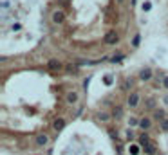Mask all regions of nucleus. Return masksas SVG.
Wrapping results in <instances>:
<instances>
[{"label":"nucleus","mask_w":168,"mask_h":155,"mask_svg":"<svg viewBox=\"0 0 168 155\" xmlns=\"http://www.w3.org/2000/svg\"><path fill=\"white\" fill-rule=\"evenodd\" d=\"M121 60H123V54H114V58H110V61H112V63L121 61Z\"/></svg>","instance_id":"nucleus-19"},{"label":"nucleus","mask_w":168,"mask_h":155,"mask_svg":"<svg viewBox=\"0 0 168 155\" xmlns=\"http://www.w3.org/2000/svg\"><path fill=\"white\" fill-rule=\"evenodd\" d=\"M154 119H157L159 123H161L163 119H166V114H164V110H161V108H159V110H156V112H154Z\"/></svg>","instance_id":"nucleus-11"},{"label":"nucleus","mask_w":168,"mask_h":155,"mask_svg":"<svg viewBox=\"0 0 168 155\" xmlns=\"http://www.w3.org/2000/svg\"><path fill=\"white\" fill-rule=\"evenodd\" d=\"M139 126H141V130H143V132L150 130V126H152V119H148V117H143V119H139Z\"/></svg>","instance_id":"nucleus-4"},{"label":"nucleus","mask_w":168,"mask_h":155,"mask_svg":"<svg viewBox=\"0 0 168 155\" xmlns=\"http://www.w3.org/2000/svg\"><path fill=\"white\" fill-rule=\"evenodd\" d=\"M47 143H49V137H47L45 134H42V135L36 137V144H38V146H45Z\"/></svg>","instance_id":"nucleus-10"},{"label":"nucleus","mask_w":168,"mask_h":155,"mask_svg":"<svg viewBox=\"0 0 168 155\" xmlns=\"http://www.w3.org/2000/svg\"><path fill=\"white\" fill-rule=\"evenodd\" d=\"M89 83H90V78H87V79L83 81V88H85V90H87V87H89Z\"/></svg>","instance_id":"nucleus-25"},{"label":"nucleus","mask_w":168,"mask_h":155,"mask_svg":"<svg viewBox=\"0 0 168 155\" xmlns=\"http://www.w3.org/2000/svg\"><path fill=\"white\" fill-rule=\"evenodd\" d=\"M152 6H150V2H145V4H143V9H145V11H148Z\"/></svg>","instance_id":"nucleus-24"},{"label":"nucleus","mask_w":168,"mask_h":155,"mask_svg":"<svg viewBox=\"0 0 168 155\" xmlns=\"http://www.w3.org/2000/svg\"><path fill=\"white\" fill-rule=\"evenodd\" d=\"M63 20H65V15H63V11H56V13L53 15V22H54V24H62Z\"/></svg>","instance_id":"nucleus-7"},{"label":"nucleus","mask_w":168,"mask_h":155,"mask_svg":"<svg viewBox=\"0 0 168 155\" xmlns=\"http://www.w3.org/2000/svg\"><path fill=\"white\" fill-rule=\"evenodd\" d=\"M67 71H69V72H78V67H76V65H69Z\"/></svg>","instance_id":"nucleus-22"},{"label":"nucleus","mask_w":168,"mask_h":155,"mask_svg":"<svg viewBox=\"0 0 168 155\" xmlns=\"http://www.w3.org/2000/svg\"><path fill=\"white\" fill-rule=\"evenodd\" d=\"M132 4H136V0H132Z\"/></svg>","instance_id":"nucleus-29"},{"label":"nucleus","mask_w":168,"mask_h":155,"mask_svg":"<svg viewBox=\"0 0 168 155\" xmlns=\"http://www.w3.org/2000/svg\"><path fill=\"white\" fill-rule=\"evenodd\" d=\"M127 103H128L130 108H136V106L139 105V94H137V92H132V94L128 96V101H127Z\"/></svg>","instance_id":"nucleus-3"},{"label":"nucleus","mask_w":168,"mask_h":155,"mask_svg":"<svg viewBox=\"0 0 168 155\" xmlns=\"http://www.w3.org/2000/svg\"><path fill=\"white\" fill-rule=\"evenodd\" d=\"M143 150H145V153H147V155H154V153L157 151V146H156V143H150V144H147Z\"/></svg>","instance_id":"nucleus-8"},{"label":"nucleus","mask_w":168,"mask_h":155,"mask_svg":"<svg viewBox=\"0 0 168 155\" xmlns=\"http://www.w3.org/2000/svg\"><path fill=\"white\" fill-rule=\"evenodd\" d=\"M159 126H161V130H163V132H168V117H166V119H163V121L159 123Z\"/></svg>","instance_id":"nucleus-17"},{"label":"nucleus","mask_w":168,"mask_h":155,"mask_svg":"<svg viewBox=\"0 0 168 155\" xmlns=\"http://www.w3.org/2000/svg\"><path fill=\"white\" fill-rule=\"evenodd\" d=\"M62 67H63V65H62L58 60H49V63H47V69H49V71H53V72L62 71Z\"/></svg>","instance_id":"nucleus-2"},{"label":"nucleus","mask_w":168,"mask_h":155,"mask_svg":"<svg viewBox=\"0 0 168 155\" xmlns=\"http://www.w3.org/2000/svg\"><path fill=\"white\" fill-rule=\"evenodd\" d=\"M117 2H123V0H117Z\"/></svg>","instance_id":"nucleus-30"},{"label":"nucleus","mask_w":168,"mask_h":155,"mask_svg":"<svg viewBox=\"0 0 168 155\" xmlns=\"http://www.w3.org/2000/svg\"><path fill=\"white\" fill-rule=\"evenodd\" d=\"M123 116V108L121 106H116L114 110H112V117H116V119H119V117H121Z\"/></svg>","instance_id":"nucleus-13"},{"label":"nucleus","mask_w":168,"mask_h":155,"mask_svg":"<svg viewBox=\"0 0 168 155\" xmlns=\"http://www.w3.org/2000/svg\"><path fill=\"white\" fill-rule=\"evenodd\" d=\"M103 41L107 43V45H114V43L117 41V33H116V31H109V33L105 34Z\"/></svg>","instance_id":"nucleus-1"},{"label":"nucleus","mask_w":168,"mask_h":155,"mask_svg":"<svg viewBox=\"0 0 168 155\" xmlns=\"http://www.w3.org/2000/svg\"><path fill=\"white\" fill-rule=\"evenodd\" d=\"M130 87H132V81H130V79H127V81L123 83V90H128Z\"/></svg>","instance_id":"nucleus-21"},{"label":"nucleus","mask_w":168,"mask_h":155,"mask_svg":"<svg viewBox=\"0 0 168 155\" xmlns=\"http://www.w3.org/2000/svg\"><path fill=\"white\" fill-rule=\"evenodd\" d=\"M60 2H62V4H67V2H69V0H60Z\"/></svg>","instance_id":"nucleus-28"},{"label":"nucleus","mask_w":168,"mask_h":155,"mask_svg":"<svg viewBox=\"0 0 168 155\" xmlns=\"http://www.w3.org/2000/svg\"><path fill=\"white\" fill-rule=\"evenodd\" d=\"M150 78H152V69H148V67L139 72V79H143V81H148Z\"/></svg>","instance_id":"nucleus-6"},{"label":"nucleus","mask_w":168,"mask_h":155,"mask_svg":"<svg viewBox=\"0 0 168 155\" xmlns=\"http://www.w3.org/2000/svg\"><path fill=\"white\" fill-rule=\"evenodd\" d=\"M110 117H112V114H107V112H100V114H98V119H100V121H103V123L110 121Z\"/></svg>","instance_id":"nucleus-14"},{"label":"nucleus","mask_w":168,"mask_h":155,"mask_svg":"<svg viewBox=\"0 0 168 155\" xmlns=\"http://www.w3.org/2000/svg\"><path fill=\"white\" fill-rule=\"evenodd\" d=\"M150 143H152V141H150V135L147 134V132L139 135V146H141V148H145V146H147V144H150Z\"/></svg>","instance_id":"nucleus-5"},{"label":"nucleus","mask_w":168,"mask_h":155,"mask_svg":"<svg viewBox=\"0 0 168 155\" xmlns=\"http://www.w3.org/2000/svg\"><path fill=\"white\" fill-rule=\"evenodd\" d=\"M105 85H112V76H105Z\"/></svg>","instance_id":"nucleus-23"},{"label":"nucleus","mask_w":168,"mask_h":155,"mask_svg":"<svg viewBox=\"0 0 168 155\" xmlns=\"http://www.w3.org/2000/svg\"><path fill=\"white\" fill-rule=\"evenodd\" d=\"M128 124H130V126H139V121H137L136 117H130V119H128Z\"/></svg>","instance_id":"nucleus-20"},{"label":"nucleus","mask_w":168,"mask_h":155,"mask_svg":"<svg viewBox=\"0 0 168 155\" xmlns=\"http://www.w3.org/2000/svg\"><path fill=\"white\" fill-rule=\"evenodd\" d=\"M154 106H156V99H147V110H154Z\"/></svg>","instance_id":"nucleus-16"},{"label":"nucleus","mask_w":168,"mask_h":155,"mask_svg":"<svg viewBox=\"0 0 168 155\" xmlns=\"http://www.w3.org/2000/svg\"><path fill=\"white\" fill-rule=\"evenodd\" d=\"M128 153H130V155H137V153H139V144H132V146H128Z\"/></svg>","instance_id":"nucleus-15"},{"label":"nucleus","mask_w":168,"mask_h":155,"mask_svg":"<svg viewBox=\"0 0 168 155\" xmlns=\"http://www.w3.org/2000/svg\"><path fill=\"white\" fill-rule=\"evenodd\" d=\"M163 85H164V87H166V88H168V76H166V78H164V79H163Z\"/></svg>","instance_id":"nucleus-27"},{"label":"nucleus","mask_w":168,"mask_h":155,"mask_svg":"<svg viewBox=\"0 0 168 155\" xmlns=\"http://www.w3.org/2000/svg\"><path fill=\"white\" fill-rule=\"evenodd\" d=\"M20 29H22V25H20V24H15V25H13V31H20Z\"/></svg>","instance_id":"nucleus-26"},{"label":"nucleus","mask_w":168,"mask_h":155,"mask_svg":"<svg viewBox=\"0 0 168 155\" xmlns=\"http://www.w3.org/2000/svg\"><path fill=\"white\" fill-rule=\"evenodd\" d=\"M53 128H54V132H62V130L65 128V121H63V119H56V121L53 123Z\"/></svg>","instance_id":"nucleus-9"},{"label":"nucleus","mask_w":168,"mask_h":155,"mask_svg":"<svg viewBox=\"0 0 168 155\" xmlns=\"http://www.w3.org/2000/svg\"><path fill=\"white\" fill-rule=\"evenodd\" d=\"M76 101H78V94H76V92H69V94H67V103H69V105H74Z\"/></svg>","instance_id":"nucleus-12"},{"label":"nucleus","mask_w":168,"mask_h":155,"mask_svg":"<svg viewBox=\"0 0 168 155\" xmlns=\"http://www.w3.org/2000/svg\"><path fill=\"white\" fill-rule=\"evenodd\" d=\"M139 41H141V36H139V34H136V36H134V40H132V45H134V47H137V45H139Z\"/></svg>","instance_id":"nucleus-18"}]
</instances>
